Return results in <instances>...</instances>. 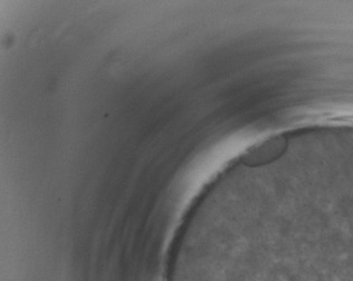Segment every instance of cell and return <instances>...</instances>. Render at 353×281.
I'll use <instances>...</instances> for the list:
<instances>
[{
	"label": "cell",
	"instance_id": "1",
	"mask_svg": "<svg viewBox=\"0 0 353 281\" xmlns=\"http://www.w3.org/2000/svg\"><path fill=\"white\" fill-rule=\"evenodd\" d=\"M212 281H353V250L311 244L302 230L224 243Z\"/></svg>",
	"mask_w": 353,
	"mask_h": 281
}]
</instances>
